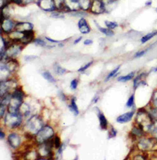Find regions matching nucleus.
Wrapping results in <instances>:
<instances>
[{"label": "nucleus", "mask_w": 157, "mask_h": 160, "mask_svg": "<svg viewBox=\"0 0 157 160\" xmlns=\"http://www.w3.org/2000/svg\"><path fill=\"white\" fill-rule=\"evenodd\" d=\"M136 122L138 124V126L141 129L144 131H149L151 125L153 122L152 117L150 116L149 112H147L145 110H141L137 113V118H136Z\"/></svg>", "instance_id": "nucleus-1"}, {"label": "nucleus", "mask_w": 157, "mask_h": 160, "mask_svg": "<svg viewBox=\"0 0 157 160\" xmlns=\"http://www.w3.org/2000/svg\"><path fill=\"white\" fill-rule=\"evenodd\" d=\"M43 121L40 118V117H39L38 115H34L31 118L28 119L25 128H26L27 131L31 135H36L39 132V130L43 128Z\"/></svg>", "instance_id": "nucleus-2"}, {"label": "nucleus", "mask_w": 157, "mask_h": 160, "mask_svg": "<svg viewBox=\"0 0 157 160\" xmlns=\"http://www.w3.org/2000/svg\"><path fill=\"white\" fill-rule=\"evenodd\" d=\"M22 122V114L21 113L9 112L4 118V123L6 126L11 129H15L21 125Z\"/></svg>", "instance_id": "nucleus-3"}, {"label": "nucleus", "mask_w": 157, "mask_h": 160, "mask_svg": "<svg viewBox=\"0 0 157 160\" xmlns=\"http://www.w3.org/2000/svg\"><path fill=\"white\" fill-rule=\"evenodd\" d=\"M54 130L50 126H45V127L42 128L36 135V140L39 144H43V143H45L48 140L51 139V137L54 136Z\"/></svg>", "instance_id": "nucleus-4"}, {"label": "nucleus", "mask_w": 157, "mask_h": 160, "mask_svg": "<svg viewBox=\"0 0 157 160\" xmlns=\"http://www.w3.org/2000/svg\"><path fill=\"white\" fill-rule=\"evenodd\" d=\"M155 147H157V139L152 138L145 139V140H140L138 143V148L141 150L150 151L153 150Z\"/></svg>", "instance_id": "nucleus-5"}, {"label": "nucleus", "mask_w": 157, "mask_h": 160, "mask_svg": "<svg viewBox=\"0 0 157 160\" xmlns=\"http://www.w3.org/2000/svg\"><path fill=\"white\" fill-rule=\"evenodd\" d=\"M105 3L102 0H93L90 5V10L95 14H100L105 12Z\"/></svg>", "instance_id": "nucleus-6"}, {"label": "nucleus", "mask_w": 157, "mask_h": 160, "mask_svg": "<svg viewBox=\"0 0 157 160\" xmlns=\"http://www.w3.org/2000/svg\"><path fill=\"white\" fill-rule=\"evenodd\" d=\"M37 4L45 11H53L56 8L54 0H38Z\"/></svg>", "instance_id": "nucleus-7"}, {"label": "nucleus", "mask_w": 157, "mask_h": 160, "mask_svg": "<svg viewBox=\"0 0 157 160\" xmlns=\"http://www.w3.org/2000/svg\"><path fill=\"white\" fill-rule=\"evenodd\" d=\"M21 52V48L17 45H11L6 49V55L9 58H14Z\"/></svg>", "instance_id": "nucleus-8"}, {"label": "nucleus", "mask_w": 157, "mask_h": 160, "mask_svg": "<svg viewBox=\"0 0 157 160\" xmlns=\"http://www.w3.org/2000/svg\"><path fill=\"white\" fill-rule=\"evenodd\" d=\"M16 31L20 32H24L26 31H31L33 29V25L29 22H19L15 25Z\"/></svg>", "instance_id": "nucleus-9"}, {"label": "nucleus", "mask_w": 157, "mask_h": 160, "mask_svg": "<svg viewBox=\"0 0 157 160\" xmlns=\"http://www.w3.org/2000/svg\"><path fill=\"white\" fill-rule=\"evenodd\" d=\"M8 143L13 148H17L21 144V138L17 133H11L8 137Z\"/></svg>", "instance_id": "nucleus-10"}, {"label": "nucleus", "mask_w": 157, "mask_h": 160, "mask_svg": "<svg viewBox=\"0 0 157 160\" xmlns=\"http://www.w3.org/2000/svg\"><path fill=\"white\" fill-rule=\"evenodd\" d=\"M1 27L2 30L7 33H10L13 28V22L8 18H4L3 21L1 22Z\"/></svg>", "instance_id": "nucleus-11"}, {"label": "nucleus", "mask_w": 157, "mask_h": 160, "mask_svg": "<svg viewBox=\"0 0 157 160\" xmlns=\"http://www.w3.org/2000/svg\"><path fill=\"white\" fill-rule=\"evenodd\" d=\"M69 11H76L80 8L78 0H64Z\"/></svg>", "instance_id": "nucleus-12"}, {"label": "nucleus", "mask_w": 157, "mask_h": 160, "mask_svg": "<svg viewBox=\"0 0 157 160\" xmlns=\"http://www.w3.org/2000/svg\"><path fill=\"white\" fill-rule=\"evenodd\" d=\"M78 28H79V31L83 34H87V33H89L90 32V27H89L87 21L84 18H81L80 20L78 21Z\"/></svg>", "instance_id": "nucleus-13"}, {"label": "nucleus", "mask_w": 157, "mask_h": 160, "mask_svg": "<svg viewBox=\"0 0 157 160\" xmlns=\"http://www.w3.org/2000/svg\"><path fill=\"white\" fill-rule=\"evenodd\" d=\"M133 115H134V112H127L126 114H123L122 115L119 116L117 118V119H116V122L118 123H126V122H128L129 121H131Z\"/></svg>", "instance_id": "nucleus-14"}, {"label": "nucleus", "mask_w": 157, "mask_h": 160, "mask_svg": "<svg viewBox=\"0 0 157 160\" xmlns=\"http://www.w3.org/2000/svg\"><path fill=\"white\" fill-rule=\"evenodd\" d=\"M5 66L10 72H13V71L17 70V69L18 68V62L14 59V58H10V59L6 63Z\"/></svg>", "instance_id": "nucleus-15"}, {"label": "nucleus", "mask_w": 157, "mask_h": 160, "mask_svg": "<svg viewBox=\"0 0 157 160\" xmlns=\"http://www.w3.org/2000/svg\"><path fill=\"white\" fill-rule=\"evenodd\" d=\"M11 81H1V84H0V87H1V96H3V95L9 93L8 91L10 90V88H11Z\"/></svg>", "instance_id": "nucleus-16"}, {"label": "nucleus", "mask_w": 157, "mask_h": 160, "mask_svg": "<svg viewBox=\"0 0 157 160\" xmlns=\"http://www.w3.org/2000/svg\"><path fill=\"white\" fill-rule=\"evenodd\" d=\"M54 3H55L56 8L59 9V10H63L65 11H69L67 7H66L65 1L64 0H54Z\"/></svg>", "instance_id": "nucleus-17"}, {"label": "nucleus", "mask_w": 157, "mask_h": 160, "mask_svg": "<svg viewBox=\"0 0 157 160\" xmlns=\"http://www.w3.org/2000/svg\"><path fill=\"white\" fill-rule=\"evenodd\" d=\"M148 132L152 136V137L157 139V121H153Z\"/></svg>", "instance_id": "nucleus-18"}, {"label": "nucleus", "mask_w": 157, "mask_h": 160, "mask_svg": "<svg viewBox=\"0 0 157 160\" xmlns=\"http://www.w3.org/2000/svg\"><path fill=\"white\" fill-rule=\"evenodd\" d=\"M78 3H79L80 8L83 10H88L89 8H90V5H91L90 0H78Z\"/></svg>", "instance_id": "nucleus-19"}, {"label": "nucleus", "mask_w": 157, "mask_h": 160, "mask_svg": "<svg viewBox=\"0 0 157 160\" xmlns=\"http://www.w3.org/2000/svg\"><path fill=\"white\" fill-rule=\"evenodd\" d=\"M144 73L143 74H141L139 75V76H137V78H135V80H134V88H137V87H138V85H140V84H145V81H143L142 80V78L143 76H144Z\"/></svg>", "instance_id": "nucleus-20"}, {"label": "nucleus", "mask_w": 157, "mask_h": 160, "mask_svg": "<svg viewBox=\"0 0 157 160\" xmlns=\"http://www.w3.org/2000/svg\"><path fill=\"white\" fill-rule=\"evenodd\" d=\"M99 121H100L101 127L103 129H107V126H108V122H107V119L105 118V116L102 114H99Z\"/></svg>", "instance_id": "nucleus-21"}, {"label": "nucleus", "mask_w": 157, "mask_h": 160, "mask_svg": "<svg viewBox=\"0 0 157 160\" xmlns=\"http://www.w3.org/2000/svg\"><path fill=\"white\" fill-rule=\"evenodd\" d=\"M156 35H157V31L152 32H150V33H148L146 36H145V37H143L142 38H141V43H146L148 40H149L150 39H152V37H155V36H156Z\"/></svg>", "instance_id": "nucleus-22"}, {"label": "nucleus", "mask_w": 157, "mask_h": 160, "mask_svg": "<svg viewBox=\"0 0 157 160\" xmlns=\"http://www.w3.org/2000/svg\"><path fill=\"white\" fill-rule=\"evenodd\" d=\"M42 75H43V77L44 78V79H46V81H49V82L50 83L55 82V79L53 78L51 73H50V72H48V71H45V72H43V73H42Z\"/></svg>", "instance_id": "nucleus-23"}, {"label": "nucleus", "mask_w": 157, "mask_h": 160, "mask_svg": "<svg viewBox=\"0 0 157 160\" xmlns=\"http://www.w3.org/2000/svg\"><path fill=\"white\" fill-rule=\"evenodd\" d=\"M69 108H70L71 111H72V112L75 114V115H78V108H77L76 103H75V98H73V99H72V104H71V106H69Z\"/></svg>", "instance_id": "nucleus-24"}, {"label": "nucleus", "mask_w": 157, "mask_h": 160, "mask_svg": "<svg viewBox=\"0 0 157 160\" xmlns=\"http://www.w3.org/2000/svg\"><path fill=\"white\" fill-rule=\"evenodd\" d=\"M54 70H55L56 73H57L58 75H63L66 73L65 69H64V68L61 67V66H59V65L57 64V63L54 66Z\"/></svg>", "instance_id": "nucleus-25"}, {"label": "nucleus", "mask_w": 157, "mask_h": 160, "mask_svg": "<svg viewBox=\"0 0 157 160\" xmlns=\"http://www.w3.org/2000/svg\"><path fill=\"white\" fill-rule=\"evenodd\" d=\"M134 76V73H131L129 74L126 75V76H123V77H120V78H118V81H130V80L132 79Z\"/></svg>", "instance_id": "nucleus-26"}, {"label": "nucleus", "mask_w": 157, "mask_h": 160, "mask_svg": "<svg viewBox=\"0 0 157 160\" xmlns=\"http://www.w3.org/2000/svg\"><path fill=\"white\" fill-rule=\"evenodd\" d=\"M98 28H99V30H100L102 33L105 34L106 36H108V37H112V36H113V35H114V32L112 31V29H110V28H102V27H98Z\"/></svg>", "instance_id": "nucleus-27"}, {"label": "nucleus", "mask_w": 157, "mask_h": 160, "mask_svg": "<svg viewBox=\"0 0 157 160\" xmlns=\"http://www.w3.org/2000/svg\"><path fill=\"white\" fill-rule=\"evenodd\" d=\"M143 132H144V130H143L142 129H141V128H137V127H134V129H132V134H134V135L135 136H138V137H141V136H142V133Z\"/></svg>", "instance_id": "nucleus-28"}, {"label": "nucleus", "mask_w": 157, "mask_h": 160, "mask_svg": "<svg viewBox=\"0 0 157 160\" xmlns=\"http://www.w3.org/2000/svg\"><path fill=\"white\" fill-rule=\"evenodd\" d=\"M149 114L152 117V120L153 121H157V108H152V109L149 111Z\"/></svg>", "instance_id": "nucleus-29"}, {"label": "nucleus", "mask_w": 157, "mask_h": 160, "mask_svg": "<svg viewBox=\"0 0 157 160\" xmlns=\"http://www.w3.org/2000/svg\"><path fill=\"white\" fill-rule=\"evenodd\" d=\"M152 103L154 108H157V90L153 92L152 96Z\"/></svg>", "instance_id": "nucleus-30"}, {"label": "nucleus", "mask_w": 157, "mask_h": 160, "mask_svg": "<svg viewBox=\"0 0 157 160\" xmlns=\"http://www.w3.org/2000/svg\"><path fill=\"white\" fill-rule=\"evenodd\" d=\"M120 66H118V67H116V69H113L112 71H111V72H110V73H109V74H108V76H107V78H106V79H105V81H108V80H109L110 78H112L113 76H115V74H116V73H117L118 70L120 69Z\"/></svg>", "instance_id": "nucleus-31"}, {"label": "nucleus", "mask_w": 157, "mask_h": 160, "mask_svg": "<svg viewBox=\"0 0 157 160\" xmlns=\"http://www.w3.org/2000/svg\"><path fill=\"white\" fill-rule=\"evenodd\" d=\"M105 25H106V26L108 27V28H110V29H113V28H116V27L118 26V24L116 23V22H108V21H106V22H105Z\"/></svg>", "instance_id": "nucleus-32"}, {"label": "nucleus", "mask_w": 157, "mask_h": 160, "mask_svg": "<svg viewBox=\"0 0 157 160\" xmlns=\"http://www.w3.org/2000/svg\"><path fill=\"white\" fill-rule=\"evenodd\" d=\"M50 16L52 18H64L63 13H60V12H53Z\"/></svg>", "instance_id": "nucleus-33"}, {"label": "nucleus", "mask_w": 157, "mask_h": 160, "mask_svg": "<svg viewBox=\"0 0 157 160\" xmlns=\"http://www.w3.org/2000/svg\"><path fill=\"white\" fill-rule=\"evenodd\" d=\"M134 95H132V96L130 97V99H128L127 102H126V106H127L128 108H131V107H132V106L134 105Z\"/></svg>", "instance_id": "nucleus-34"}, {"label": "nucleus", "mask_w": 157, "mask_h": 160, "mask_svg": "<svg viewBox=\"0 0 157 160\" xmlns=\"http://www.w3.org/2000/svg\"><path fill=\"white\" fill-rule=\"evenodd\" d=\"M35 43H36V44L39 45V46H42V47H46V43H45L44 41H43V40H39V39H36V40H34Z\"/></svg>", "instance_id": "nucleus-35"}, {"label": "nucleus", "mask_w": 157, "mask_h": 160, "mask_svg": "<svg viewBox=\"0 0 157 160\" xmlns=\"http://www.w3.org/2000/svg\"><path fill=\"white\" fill-rule=\"evenodd\" d=\"M77 85H78V81H77L76 79L73 80V81L71 82V88H72V90L76 89Z\"/></svg>", "instance_id": "nucleus-36"}, {"label": "nucleus", "mask_w": 157, "mask_h": 160, "mask_svg": "<svg viewBox=\"0 0 157 160\" xmlns=\"http://www.w3.org/2000/svg\"><path fill=\"white\" fill-rule=\"evenodd\" d=\"M60 144H61L60 139H59V137H56L55 139H54V146H55L56 148H58L60 147Z\"/></svg>", "instance_id": "nucleus-37"}, {"label": "nucleus", "mask_w": 157, "mask_h": 160, "mask_svg": "<svg viewBox=\"0 0 157 160\" xmlns=\"http://www.w3.org/2000/svg\"><path fill=\"white\" fill-rule=\"evenodd\" d=\"M145 51H138V52H137L135 54V55H134V58H140V57H141V56H142V55H145Z\"/></svg>", "instance_id": "nucleus-38"}, {"label": "nucleus", "mask_w": 157, "mask_h": 160, "mask_svg": "<svg viewBox=\"0 0 157 160\" xmlns=\"http://www.w3.org/2000/svg\"><path fill=\"white\" fill-rule=\"evenodd\" d=\"M91 63H92V62H89V63H87V64L86 65V66H83V67H81L80 69H78V72H83V71H85L86 69H87V68L90 67V65H91Z\"/></svg>", "instance_id": "nucleus-39"}, {"label": "nucleus", "mask_w": 157, "mask_h": 160, "mask_svg": "<svg viewBox=\"0 0 157 160\" xmlns=\"http://www.w3.org/2000/svg\"><path fill=\"white\" fill-rule=\"evenodd\" d=\"M116 131L113 128H112L111 131L109 132V138H112V137H116Z\"/></svg>", "instance_id": "nucleus-40"}, {"label": "nucleus", "mask_w": 157, "mask_h": 160, "mask_svg": "<svg viewBox=\"0 0 157 160\" xmlns=\"http://www.w3.org/2000/svg\"><path fill=\"white\" fill-rule=\"evenodd\" d=\"M4 112H5V106L1 104V113H0V114H1L0 116H1V118H2V116H3Z\"/></svg>", "instance_id": "nucleus-41"}, {"label": "nucleus", "mask_w": 157, "mask_h": 160, "mask_svg": "<svg viewBox=\"0 0 157 160\" xmlns=\"http://www.w3.org/2000/svg\"><path fill=\"white\" fill-rule=\"evenodd\" d=\"M92 43H93V41H92L91 40H86L85 41H84V44H85V45L91 44Z\"/></svg>", "instance_id": "nucleus-42"}, {"label": "nucleus", "mask_w": 157, "mask_h": 160, "mask_svg": "<svg viewBox=\"0 0 157 160\" xmlns=\"http://www.w3.org/2000/svg\"><path fill=\"white\" fill-rule=\"evenodd\" d=\"M46 40H47L48 41H50V42H53V43H58L59 42V41H57V40H52V39L49 38V37H46Z\"/></svg>", "instance_id": "nucleus-43"}, {"label": "nucleus", "mask_w": 157, "mask_h": 160, "mask_svg": "<svg viewBox=\"0 0 157 160\" xmlns=\"http://www.w3.org/2000/svg\"><path fill=\"white\" fill-rule=\"evenodd\" d=\"M81 40H82V37H78V39H76V40H75V41H74V43H75V44H76V43H78V42H80L81 41Z\"/></svg>", "instance_id": "nucleus-44"}, {"label": "nucleus", "mask_w": 157, "mask_h": 160, "mask_svg": "<svg viewBox=\"0 0 157 160\" xmlns=\"http://www.w3.org/2000/svg\"><path fill=\"white\" fill-rule=\"evenodd\" d=\"M22 1H23V2H25V3H29V2L34 1V0H22Z\"/></svg>", "instance_id": "nucleus-45"}, {"label": "nucleus", "mask_w": 157, "mask_h": 160, "mask_svg": "<svg viewBox=\"0 0 157 160\" xmlns=\"http://www.w3.org/2000/svg\"><path fill=\"white\" fill-rule=\"evenodd\" d=\"M0 136H1V140H2V139L4 138V136H5V135H4V133L2 132V131L0 132Z\"/></svg>", "instance_id": "nucleus-46"}, {"label": "nucleus", "mask_w": 157, "mask_h": 160, "mask_svg": "<svg viewBox=\"0 0 157 160\" xmlns=\"http://www.w3.org/2000/svg\"><path fill=\"white\" fill-rule=\"evenodd\" d=\"M151 3H152V2H151V1H149V2H146L145 5H151Z\"/></svg>", "instance_id": "nucleus-47"}, {"label": "nucleus", "mask_w": 157, "mask_h": 160, "mask_svg": "<svg viewBox=\"0 0 157 160\" xmlns=\"http://www.w3.org/2000/svg\"><path fill=\"white\" fill-rule=\"evenodd\" d=\"M108 2H115L116 0H107Z\"/></svg>", "instance_id": "nucleus-48"}, {"label": "nucleus", "mask_w": 157, "mask_h": 160, "mask_svg": "<svg viewBox=\"0 0 157 160\" xmlns=\"http://www.w3.org/2000/svg\"><path fill=\"white\" fill-rule=\"evenodd\" d=\"M156 12H157V9H156Z\"/></svg>", "instance_id": "nucleus-49"}]
</instances>
